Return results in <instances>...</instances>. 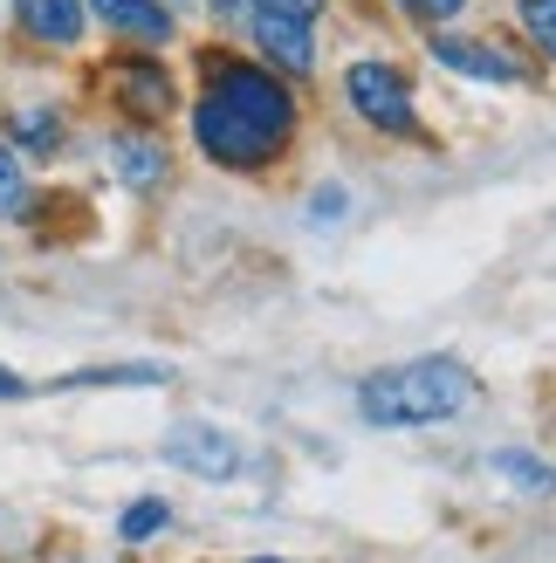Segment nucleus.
I'll return each instance as SVG.
<instances>
[{
	"label": "nucleus",
	"mask_w": 556,
	"mask_h": 563,
	"mask_svg": "<svg viewBox=\"0 0 556 563\" xmlns=\"http://www.w3.org/2000/svg\"><path fill=\"white\" fill-rule=\"evenodd\" d=\"M90 14L103 27H118V35H131V42H165L173 35V14H165L158 0H90Z\"/></svg>",
	"instance_id": "8"
},
{
	"label": "nucleus",
	"mask_w": 556,
	"mask_h": 563,
	"mask_svg": "<svg viewBox=\"0 0 556 563\" xmlns=\"http://www.w3.org/2000/svg\"><path fill=\"white\" fill-rule=\"evenodd\" d=\"M21 391H27V385H21L14 372H0V399H21Z\"/></svg>",
	"instance_id": "19"
},
{
	"label": "nucleus",
	"mask_w": 556,
	"mask_h": 563,
	"mask_svg": "<svg viewBox=\"0 0 556 563\" xmlns=\"http://www.w3.org/2000/svg\"><path fill=\"white\" fill-rule=\"evenodd\" d=\"M481 378L467 372L460 357H420V364H392V372H371L357 385V412L371 427H440L460 406H475Z\"/></svg>",
	"instance_id": "2"
},
{
	"label": "nucleus",
	"mask_w": 556,
	"mask_h": 563,
	"mask_svg": "<svg viewBox=\"0 0 556 563\" xmlns=\"http://www.w3.org/2000/svg\"><path fill=\"white\" fill-rule=\"evenodd\" d=\"M14 14L35 42H55V48H69L82 35V0H14Z\"/></svg>",
	"instance_id": "10"
},
{
	"label": "nucleus",
	"mask_w": 556,
	"mask_h": 563,
	"mask_svg": "<svg viewBox=\"0 0 556 563\" xmlns=\"http://www.w3.org/2000/svg\"><path fill=\"white\" fill-rule=\"evenodd\" d=\"M344 90L357 103V118L378 124L385 137H420V118H412V90H405V76L392 63H357L344 76Z\"/></svg>",
	"instance_id": "4"
},
{
	"label": "nucleus",
	"mask_w": 556,
	"mask_h": 563,
	"mask_svg": "<svg viewBox=\"0 0 556 563\" xmlns=\"http://www.w3.org/2000/svg\"><path fill=\"white\" fill-rule=\"evenodd\" d=\"M255 563H282V556H255Z\"/></svg>",
	"instance_id": "20"
},
{
	"label": "nucleus",
	"mask_w": 556,
	"mask_h": 563,
	"mask_svg": "<svg viewBox=\"0 0 556 563\" xmlns=\"http://www.w3.org/2000/svg\"><path fill=\"white\" fill-rule=\"evenodd\" d=\"M433 63L454 69V76H475V82H522V69L509 63L502 48L467 42V35H433Z\"/></svg>",
	"instance_id": "7"
},
{
	"label": "nucleus",
	"mask_w": 556,
	"mask_h": 563,
	"mask_svg": "<svg viewBox=\"0 0 556 563\" xmlns=\"http://www.w3.org/2000/svg\"><path fill=\"white\" fill-rule=\"evenodd\" d=\"M110 90H118V103L131 110V118H145V124L173 118V103H179L173 76H165L158 63H118V69H110Z\"/></svg>",
	"instance_id": "6"
},
{
	"label": "nucleus",
	"mask_w": 556,
	"mask_h": 563,
	"mask_svg": "<svg viewBox=\"0 0 556 563\" xmlns=\"http://www.w3.org/2000/svg\"><path fill=\"white\" fill-rule=\"evenodd\" d=\"M165 516H173V509H165V501L158 495H145V501H131V509H124V543H145V537H158V529H165Z\"/></svg>",
	"instance_id": "12"
},
{
	"label": "nucleus",
	"mask_w": 556,
	"mask_h": 563,
	"mask_svg": "<svg viewBox=\"0 0 556 563\" xmlns=\"http://www.w3.org/2000/svg\"><path fill=\"white\" fill-rule=\"evenodd\" d=\"M207 97L192 110V137H200V152L213 165H234V173H255L268 165L275 152L289 145L296 131V103L275 76H262L255 63H227V55H213L207 63Z\"/></svg>",
	"instance_id": "1"
},
{
	"label": "nucleus",
	"mask_w": 556,
	"mask_h": 563,
	"mask_svg": "<svg viewBox=\"0 0 556 563\" xmlns=\"http://www.w3.org/2000/svg\"><path fill=\"white\" fill-rule=\"evenodd\" d=\"M344 213V192H316V220H337Z\"/></svg>",
	"instance_id": "18"
},
{
	"label": "nucleus",
	"mask_w": 556,
	"mask_h": 563,
	"mask_svg": "<svg viewBox=\"0 0 556 563\" xmlns=\"http://www.w3.org/2000/svg\"><path fill=\"white\" fill-rule=\"evenodd\" d=\"M399 8H405L412 21H454V14L467 8V0H399Z\"/></svg>",
	"instance_id": "17"
},
{
	"label": "nucleus",
	"mask_w": 556,
	"mask_h": 563,
	"mask_svg": "<svg viewBox=\"0 0 556 563\" xmlns=\"http://www.w3.org/2000/svg\"><path fill=\"white\" fill-rule=\"evenodd\" d=\"M110 165H118V179H124V186H137V192L165 186V173H173L165 145H152V137H137V131H124L118 145H110Z\"/></svg>",
	"instance_id": "9"
},
{
	"label": "nucleus",
	"mask_w": 556,
	"mask_h": 563,
	"mask_svg": "<svg viewBox=\"0 0 556 563\" xmlns=\"http://www.w3.org/2000/svg\"><path fill=\"white\" fill-rule=\"evenodd\" d=\"M0 213H27V179H21L8 145H0Z\"/></svg>",
	"instance_id": "15"
},
{
	"label": "nucleus",
	"mask_w": 556,
	"mask_h": 563,
	"mask_svg": "<svg viewBox=\"0 0 556 563\" xmlns=\"http://www.w3.org/2000/svg\"><path fill=\"white\" fill-rule=\"evenodd\" d=\"M14 145L48 158L55 145H63V118H55V110H21V118H14Z\"/></svg>",
	"instance_id": "11"
},
{
	"label": "nucleus",
	"mask_w": 556,
	"mask_h": 563,
	"mask_svg": "<svg viewBox=\"0 0 556 563\" xmlns=\"http://www.w3.org/2000/svg\"><path fill=\"white\" fill-rule=\"evenodd\" d=\"M515 14H522V27H530V42L543 55H556V0H515Z\"/></svg>",
	"instance_id": "13"
},
{
	"label": "nucleus",
	"mask_w": 556,
	"mask_h": 563,
	"mask_svg": "<svg viewBox=\"0 0 556 563\" xmlns=\"http://www.w3.org/2000/svg\"><path fill=\"white\" fill-rule=\"evenodd\" d=\"M165 454H173L186 474H200V482H234L241 474V446L220 427H200V419H186V427L165 433Z\"/></svg>",
	"instance_id": "5"
},
{
	"label": "nucleus",
	"mask_w": 556,
	"mask_h": 563,
	"mask_svg": "<svg viewBox=\"0 0 556 563\" xmlns=\"http://www.w3.org/2000/svg\"><path fill=\"white\" fill-rule=\"evenodd\" d=\"M158 364H124V372H76L69 385H158Z\"/></svg>",
	"instance_id": "16"
},
{
	"label": "nucleus",
	"mask_w": 556,
	"mask_h": 563,
	"mask_svg": "<svg viewBox=\"0 0 556 563\" xmlns=\"http://www.w3.org/2000/svg\"><path fill=\"white\" fill-rule=\"evenodd\" d=\"M316 14H323V0H255L247 27H255V42L268 48V63L282 76H310L316 69Z\"/></svg>",
	"instance_id": "3"
},
{
	"label": "nucleus",
	"mask_w": 556,
	"mask_h": 563,
	"mask_svg": "<svg viewBox=\"0 0 556 563\" xmlns=\"http://www.w3.org/2000/svg\"><path fill=\"white\" fill-rule=\"evenodd\" d=\"M494 467H502L515 488H536V495H549V488H556V474H549V467H536L530 454H494Z\"/></svg>",
	"instance_id": "14"
}]
</instances>
